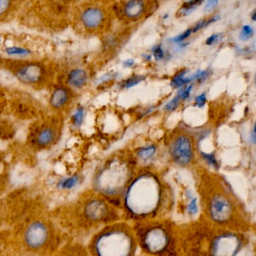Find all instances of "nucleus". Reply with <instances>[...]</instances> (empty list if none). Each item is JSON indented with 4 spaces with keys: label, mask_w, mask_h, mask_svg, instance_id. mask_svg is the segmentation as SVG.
<instances>
[{
    "label": "nucleus",
    "mask_w": 256,
    "mask_h": 256,
    "mask_svg": "<svg viewBox=\"0 0 256 256\" xmlns=\"http://www.w3.org/2000/svg\"><path fill=\"white\" fill-rule=\"evenodd\" d=\"M138 256H143V254H138Z\"/></svg>",
    "instance_id": "nucleus-43"
},
{
    "label": "nucleus",
    "mask_w": 256,
    "mask_h": 256,
    "mask_svg": "<svg viewBox=\"0 0 256 256\" xmlns=\"http://www.w3.org/2000/svg\"><path fill=\"white\" fill-rule=\"evenodd\" d=\"M205 23H206L205 20H200V22H199V23H198L197 24H196V26H194V29L192 30V32H198L199 30H200L202 28H203L204 26H205Z\"/></svg>",
    "instance_id": "nucleus-35"
},
{
    "label": "nucleus",
    "mask_w": 256,
    "mask_h": 256,
    "mask_svg": "<svg viewBox=\"0 0 256 256\" xmlns=\"http://www.w3.org/2000/svg\"><path fill=\"white\" fill-rule=\"evenodd\" d=\"M206 102V94H202L196 98V106L198 108H202Z\"/></svg>",
    "instance_id": "nucleus-32"
},
{
    "label": "nucleus",
    "mask_w": 256,
    "mask_h": 256,
    "mask_svg": "<svg viewBox=\"0 0 256 256\" xmlns=\"http://www.w3.org/2000/svg\"><path fill=\"white\" fill-rule=\"evenodd\" d=\"M252 34V28L250 26H248V25H245V26L242 28V30H241L240 34V40L242 42L247 41V40L251 38Z\"/></svg>",
    "instance_id": "nucleus-24"
},
{
    "label": "nucleus",
    "mask_w": 256,
    "mask_h": 256,
    "mask_svg": "<svg viewBox=\"0 0 256 256\" xmlns=\"http://www.w3.org/2000/svg\"><path fill=\"white\" fill-rule=\"evenodd\" d=\"M79 182H80V176L79 175L74 174L61 179L58 182V187L62 190H71L76 188Z\"/></svg>",
    "instance_id": "nucleus-17"
},
{
    "label": "nucleus",
    "mask_w": 256,
    "mask_h": 256,
    "mask_svg": "<svg viewBox=\"0 0 256 256\" xmlns=\"http://www.w3.org/2000/svg\"><path fill=\"white\" fill-rule=\"evenodd\" d=\"M229 229L215 228L209 256H240L250 246L252 235Z\"/></svg>",
    "instance_id": "nucleus-8"
},
{
    "label": "nucleus",
    "mask_w": 256,
    "mask_h": 256,
    "mask_svg": "<svg viewBox=\"0 0 256 256\" xmlns=\"http://www.w3.org/2000/svg\"><path fill=\"white\" fill-rule=\"evenodd\" d=\"M68 256H90L89 253H88V250H80L78 252L74 253V254H71Z\"/></svg>",
    "instance_id": "nucleus-36"
},
{
    "label": "nucleus",
    "mask_w": 256,
    "mask_h": 256,
    "mask_svg": "<svg viewBox=\"0 0 256 256\" xmlns=\"http://www.w3.org/2000/svg\"><path fill=\"white\" fill-rule=\"evenodd\" d=\"M181 98L179 92H178V95L172 100V101L169 102L166 106H164V110H167V112H172V110H174L176 108L179 106Z\"/></svg>",
    "instance_id": "nucleus-23"
},
{
    "label": "nucleus",
    "mask_w": 256,
    "mask_h": 256,
    "mask_svg": "<svg viewBox=\"0 0 256 256\" xmlns=\"http://www.w3.org/2000/svg\"><path fill=\"white\" fill-rule=\"evenodd\" d=\"M156 152V148L154 145H151V146H146V148L139 150L138 151L137 155L140 160L146 162L154 157Z\"/></svg>",
    "instance_id": "nucleus-19"
},
{
    "label": "nucleus",
    "mask_w": 256,
    "mask_h": 256,
    "mask_svg": "<svg viewBox=\"0 0 256 256\" xmlns=\"http://www.w3.org/2000/svg\"><path fill=\"white\" fill-rule=\"evenodd\" d=\"M11 2L6 0H0V16H4L11 8Z\"/></svg>",
    "instance_id": "nucleus-28"
},
{
    "label": "nucleus",
    "mask_w": 256,
    "mask_h": 256,
    "mask_svg": "<svg viewBox=\"0 0 256 256\" xmlns=\"http://www.w3.org/2000/svg\"><path fill=\"white\" fill-rule=\"evenodd\" d=\"M256 128H253L252 132V142L253 144H256Z\"/></svg>",
    "instance_id": "nucleus-39"
},
{
    "label": "nucleus",
    "mask_w": 256,
    "mask_h": 256,
    "mask_svg": "<svg viewBox=\"0 0 256 256\" xmlns=\"http://www.w3.org/2000/svg\"><path fill=\"white\" fill-rule=\"evenodd\" d=\"M215 228L200 216L178 223L180 256H209Z\"/></svg>",
    "instance_id": "nucleus-6"
},
{
    "label": "nucleus",
    "mask_w": 256,
    "mask_h": 256,
    "mask_svg": "<svg viewBox=\"0 0 256 256\" xmlns=\"http://www.w3.org/2000/svg\"><path fill=\"white\" fill-rule=\"evenodd\" d=\"M186 73V72L184 71L180 73V74H178V76H175L173 80H172V86H174V88H181V86H184V84H186L191 82L190 78H184V74H185Z\"/></svg>",
    "instance_id": "nucleus-22"
},
{
    "label": "nucleus",
    "mask_w": 256,
    "mask_h": 256,
    "mask_svg": "<svg viewBox=\"0 0 256 256\" xmlns=\"http://www.w3.org/2000/svg\"><path fill=\"white\" fill-rule=\"evenodd\" d=\"M220 34H214V35L210 36L209 38L206 40V44L208 46H211V44H214L218 41V37H220Z\"/></svg>",
    "instance_id": "nucleus-34"
},
{
    "label": "nucleus",
    "mask_w": 256,
    "mask_h": 256,
    "mask_svg": "<svg viewBox=\"0 0 256 256\" xmlns=\"http://www.w3.org/2000/svg\"><path fill=\"white\" fill-rule=\"evenodd\" d=\"M5 52L10 56H19V58H25V56H29L31 54L29 49L18 47V46L6 48Z\"/></svg>",
    "instance_id": "nucleus-18"
},
{
    "label": "nucleus",
    "mask_w": 256,
    "mask_h": 256,
    "mask_svg": "<svg viewBox=\"0 0 256 256\" xmlns=\"http://www.w3.org/2000/svg\"><path fill=\"white\" fill-rule=\"evenodd\" d=\"M170 154L174 162L180 167L190 166L194 158L191 139L184 134L178 136L170 145Z\"/></svg>",
    "instance_id": "nucleus-9"
},
{
    "label": "nucleus",
    "mask_w": 256,
    "mask_h": 256,
    "mask_svg": "<svg viewBox=\"0 0 256 256\" xmlns=\"http://www.w3.org/2000/svg\"><path fill=\"white\" fill-rule=\"evenodd\" d=\"M218 2L217 0H211V1H208L206 2V5L204 6V11L205 12H210L211 10H214L216 7V6L218 5Z\"/></svg>",
    "instance_id": "nucleus-33"
},
{
    "label": "nucleus",
    "mask_w": 256,
    "mask_h": 256,
    "mask_svg": "<svg viewBox=\"0 0 256 256\" xmlns=\"http://www.w3.org/2000/svg\"><path fill=\"white\" fill-rule=\"evenodd\" d=\"M143 56L146 61H150L151 59H152V56H151V55L144 54Z\"/></svg>",
    "instance_id": "nucleus-40"
},
{
    "label": "nucleus",
    "mask_w": 256,
    "mask_h": 256,
    "mask_svg": "<svg viewBox=\"0 0 256 256\" xmlns=\"http://www.w3.org/2000/svg\"><path fill=\"white\" fill-rule=\"evenodd\" d=\"M56 138V132L50 126H42L37 131L34 137V143L40 148H46L52 144Z\"/></svg>",
    "instance_id": "nucleus-13"
},
{
    "label": "nucleus",
    "mask_w": 256,
    "mask_h": 256,
    "mask_svg": "<svg viewBox=\"0 0 256 256\" xmlns=\"http://www.w3.org/2000/svg\"><path fill=\"white\" fill-rule=\"evenodd\" d=\"M18 78L24 84H34L43 78V68L36 64H28L19 68L16 72Z\"/></svg>",
    "instance_id": "nucleus-11"
},
{
    "label": "nucleus",
    "mask_w": 256,
    "mask_h": 256,
    "mask_svg": "<svg viewBox=\"0 0 256 256\" xmlns=\"http://www.w3.org/2000/svg\"><path fill=\"white\" fill-rule=\"evenodd\" d=\"M1 43H2V38L0 36V46H1Z\"/></svg>",
    "instance_id": "nucleus-42"
},
{
    "label": "nucleus",
    "mask_w": 256,
    "mask_h": 256,
    "mask_svg": "<svg viewBox=\"0 0 256 256\" xmlns=\"http://www.w3.org/2000/svg\"><path fill=\"white\" fill-rule=\"evenodd\" d=\"M136 172L133 161L110 160L94 176L92 191L120 208L122 196Z\"/></svg>",
    "instance_id": "nucleus-5"
},
{
    "label": "nucleus",
    "mask_w": 256,
    "mask_h": 256,
    "mask_svg": "<svg viewBox=\"0 0 256 256\" xmlns=\"http://www.w3.org/2000/svg\"><path fill=\"white\" fill-rule=\"evenodd\" d=\"M202 2H203L202 1H188V2H184L180 13H181L184 16H188L194 8L200 6Z\"/></svg>",
    "instance_id": "nucleus-21"
},
{
    "label": "nucleus",
    "mask_w": 256,
    "mask_h": 256,
    "mask_svg": "<svg viewBox=\"0 0 256 256\" xmlns=\"http://www.w3.org/2000/svg\"><path fill=\"white\" fill-rule=\"evenodd\" d=\"M192 32V30H187L185 32H184V34H180V35L178 36L172 38V41H173L174 42H181L184 41V40H185L186 38H187L188 36H190Z\"/></svg>",
    "instance_id": "nucleus-29"
},
{
    "label": "nucleus",
    "mask_w": 256,
    "mask_h": 256,
    "mask_svg": "<svg viewBox=\"0 0 256 256\" xmlns=\"http://www.w3.org/2000/svg\"><path fill=\"white\" fill-rule=\"evenodd\" d=\"M48 229L42 222L31 223L24 234L25 242L32 250L41 248L48 239Z\"/></svg>",
    "instance_id": "nucleus-10"
},
{
    "label": "nucleus",
    "mask_w": 256,
    "mask_h": 256,
    "mask_svg": "<svg viewBox=\"0 0 256 256\" xmlns=\"http://www.w3.org/2000/svg\"><path fill=\"white\" fill-rule=\"evenodd\" d=\"M252 20H256V12H253V14H252Z\"/></svg>",
    "instance_id": "nucleus-41"
},
{
    "label": "nucleus",
    "mask_w": 256,
    "mask_h": 256,
    "mask_svg": "<svg viewBox=\"0 0 256 256\" xmlns=\"http://www.w3.org/2000/svg\"><path fill=\"white\" fill-rule=\"evenodd\" d=\"M84 119V108H78L77 110L74 112L72 116V125L76 128H79L82 126V124Z\"/></svg>",
    "instance_id": "nucleus-20"
},
{
    "label": "nucleus",
    "mask_w": 256,
    "mask_h": 256,
    "mask_svg": "<svg viewBox=\"0 0 256 256\" xmlns=\"http://www.w3.org/2000/svg\"><path fill=\"white\" fill-rule=\"evenodd\" d=\"M82 214L86 226L94 233L104 226L122 220L120 210L92 191L84 200Z\"/></svg>",
    "instance_id": "nucleus-7"
},
{
    "label": "nucleus",
    "mask_w": 256,
    "mask_h": 256,
    "mask_svg": "<svg viewBox=\"0 0 256 256\" xmlns=\"http://www.w3.org/2000/svg\"><path fill=\"white\" fill-rule=\"evenodd\" d=\"M202 157L204 158L205 161H206V162L210 164V166H212V167H214V168H218V162H217L216 160L214 154H204V152H202Z\"/></svg>",
    "instance_id": "nucleus-26"
},
{
    "label": "nucleus",
    "mask_w": 256,
    "mask_h": 256,
    "mask_svg": "<svg viewBox=\"0 0 256 256\" xmlns=\"http://www.w3.org/2000/svg\"><path fill=\"white\" fill-rule=\"evenodd\" d=\"M176 193L167 180L150 168L138 169L128 184L120 210L122 220L130 223L172 217L176 208Z\"/></svg>",
    "instance_id": "nucleus-2"
},
{
    "label": "nucleus",
    "mask_w": 256,
    "mask_h": 256,
    "mask_svg": "<svg viewBox=\"0 0 256 256\" xmlns=\"http://www.w3.org/2000/svg\"><path fill=\"white\" fill-rule=\"evenodd\" d=\"M208 72L206 71H198L197 72L194 73V74L191 76L190 78V80L192 82V80H198L199 82H202V80H204L206 78V76H208Z\"/></svg>",
    "instance_id": "nucleus-27"
},
{
    "label": "nucleus",
    "mask_w": 256,
    "mask_h": 256,
    "mask_svg": "<svg viewBox=\"0 0 256 256\" xmlns=\"http://www.w3.org/2000/svg\"><path fill=\"white\" fill-rule=\"evenodd\" d=\"M104 12L98 7H88L80 14L82 24L88 30H96L100 28L104 22Z\"/></svg>",
    "instance_id": "nucleus-12"
},
{
    "label": "nucleus",
    "mask_w": 256,
    "mask_h": 256,
    "mask_svg": "<svg viewBox=\"0 0 256 256\" xmlns=\"http://www.w3.org/2000/svg\"><path fill=\"white\" fill-rule=\"evenodd\" d=\"M88 82V74L82 68H74L68 72L67 83L74 88H82Z\"/></svg>",
    "instance_id": "nucleus-15"
},
{
    "label": "nucleus",
    "mask_w": 256,
    "mask_h": 256,
    "mask_svg": "<svg viewBox=\"0 0 256 256\" xmlns=\"http://www.w3.org/2000/svg\"><path fill=\"white\" fill-rule=\"evenodd\" d=\"M139 254L180 256L178 222L172 218H155L132 223Z\"/></svg>",
    "instance_id": "nucleus-3"
},
{
    "label": "nucleus",
    "mask_w": 256,
    "mask_h": 256,
    "mask_svg": "<svg viewBox=\"0 0 256 256\" xmlns=\"http://www.w3.org/2000/svg\"><path fill=\"white\" fill-rule=\"evenodd\" d=\"M134 64V61L132 59L126 60L125 62H124V66L125 67H132Z\"/></svg>",
    "instance_id": "nucleus-37"
},
{
    "label": "nucleus",
    "mask_w": 256,
    "mask_h": 256,
    "mask_svg": "<svg viewBox=\"0 0 256 256\" xmlns=\"http://www.w3.org/2000/svg\"><path fill=\"white\" fill-rule=\"evenodd\" d=\"M143 80L144 77H142V76H134V77L130 78L126 80H125L124 82V86L125 88H131L138 84Z\"/></svg>",
    "instance_id": "nucleus-25"
},
{
    "label": "nucleus",
    "mask_w": 256,
    "mask_h": 256,
    "mask_svg": "<svg viewBox=\"0 0 256 256\" xmlns=\"http://www.w3.org/2000/svg\"><path fill=\"white\" fill-rule=\"evenodd\" d=\"M70 100V92L64 88H58L54 90L50 98V104L54 108H62Z\"/></svg>",
    "instance_id": "nucleus-16"
},
{
    "label": "nucleus",
    "mask_w": 256,
    "mask_h": 256,
    "mask_svg": "<svg viewBox=\"0 0 256 256\" xmlns=\"http://www.w3.org/2000/svg\"><path fill=\"white\" fill-rule=\"evenodd\" d=\"M192 88V85H190V86H186L185 89L180 90L179 91L180 95L181 98L182 100H186L190 97V94H191Z\"/></svg>",
    "instance_id": "nucleus-31"
},
{
    "label": "nucleus",
    "mask_w": 256,
    "mask_h": 256,
    "mask_svg": "<svg viewBox=\"0 0 256 256\" xmlns=\"http://www.w3.org/2000/svg\"><path fill=\"white\" fill-rule=\"evenodd\" d=\"M144 2L143 1H128L124 4V14L130 19L138 18L144 11Z\"/></svg>",
    "instance_id": "nucleus-14"
},
{
    "label": "nucleus",
    "mask_w": 256,
    "mask_h": 256,
    "mask_svg": "<svg viewBox=\"0 0 256 256\" xmlns=\"http://www.w3.org/2000/svg\"><path fill=\"white\" fill-rule=\"evenodd\" d=\"M220 16H215V17L212 18L210 19V20H208V22H206V23H205V26H208V25H209L210 24L214 23V22H217V20H220Z\"/></svg>",
    "instance_id": "nucleus-38"
},
{
    "label": "nucleus",
    "mask_w": 256,
    "mask_h": 256,
    "mask_svg": "<svg viewBox=\"0 0 256 256\" xmlns=\"http://www.w3.org/2000/svg\"><path fill=\"white\" fill-rule=\"evenodd\" d=\"M152 54H154V58L156 60H162L164 58V52H163L161 44L160 46H156L152 48Z\"/></svg>",
    "instance_id": "nucleus-30"
},
{
    "label": "nucleus",
    "mask_w": 256,
    "mask_h": 256,
    "mask_svg": "<svg viewBox=\"0 0 256 256\" xmlns=\"http://www.w3.org/2000/svg\"><path fill=\"white\" fill-rule=\"evenodd\" d=\"M194 179L199 216L216 228L254 233L250 211L227 179L205 170H198Z\"/></svg>",
    "instance_id": "nucleus-1"
},
{
    "label": "nucleus",
    "mask_w": 256,
    "mask_h": 256,
    "mask_svg": "<svg viewBox=\"0 0 256 256\" xmlns=\"http://www.w3.org/2000/svg\"><path fill=\"white\" fill-rule=\"evenodd\" d=\"M90 256H138L137 241L131 223L120 220L104 226L92 235Z\"/></svg>",
    "instance_id": "nucleus-4"
}]
</instances>
